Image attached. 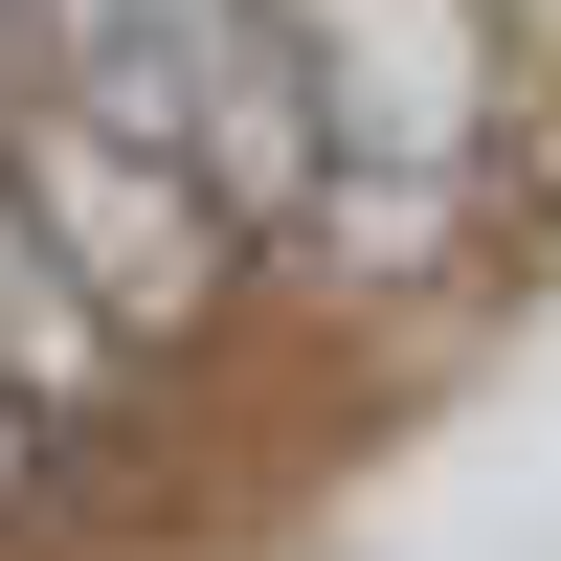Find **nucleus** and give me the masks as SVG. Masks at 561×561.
I'll use <instances>...</instances> for the list:
<instances>
[{
	"label": "nucleus",
	"mask_w": 561,
	"mask_h": 561,
	"mask_svg": "<svg viewBox=\"0 0 561 561\" xmlns=\"http://www.w3.org/2000/svg\"><path fill=\"white\" fill-rule=\"evenodd\" d=\"M0 90H23V0H0Z\"/></svg>",
	"instance_id": "nucleus-4"
},
{
	"label": "nucleus",
	"mask_w": 561,
	"mask_h": 561,
	"mask_svg": "<svg viewBox=\"0 0 561 561\" xmlns=\"http://www.w3.org/2000/svg\"><path fill=\"white\" fill-rule=\"evenodd\" d=\"M0 203L45 225V248L90 270V314H113L135 359H203L225 314H248V180L203 158V135H158L135 90H90V68H45V90H0Z\"/></svg>",
	"instance_id": "nucleus-1"
},
{
	"label": "nucleus",
	"mask_w": 561,
	"mask_h": 561,
	"mask_svg": "<svg viewBox=\"0 0 561 561\" xmlns=\"http://www.w3.org/2000/svg\"><path fill=\"white\" fill-rule=\"evenodd\" d=\"M0 359H23V382L68 404V427H113V382H135V337H113V314H90V270L45 248L23 203H0Z\"/></svg>",
	"instance_id": "nucleus-2"
},
{
	"label": "nucleus",
	"mask_w": 561,
	"mask_h": 561,
	"mask_svg": "<svg viewBox=\"0 0 561 561\" xmlns=\"http://www.w3.org/2000/svg\"><path fill=\"white\" fill-rule=\"evenodd\" d=\"M45 494H68V404L0 359V539H45Z\"/></svg>",
	"instance_id": "nucleus-3"
}]
</instances>
